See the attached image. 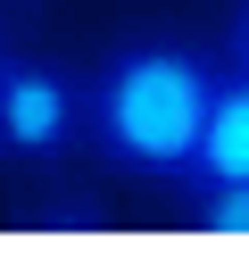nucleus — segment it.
Returning <instances> with one entry per match:
<instances>
[{
	"instance_id": "1",
	"label": "nucleus",
	"mask_w": 249,
	"mask_h": 258,
	"mask_svg": "<svg viewBox=\"0 0 249 258\" xmlns=\"http://www.w3.org/2000/svg\"><path fill=\"white\" fill-rule=\"evenodd\" d=\"M216 75L224 67L208 50L166 42V34L108 50L100 75L83 84V142H92V158L116 167V175H149V183H191Z\"/></svg>"
},
{
	"instance_id": "2",
	"label": "nucleus",
	"mask_w": 249,
	"mask_h": 258,
	"mask_svg": "<svg viewBox=\"0 0 249 258\" xmlns=\"http://www.w3.org/2000/svg\"><path fill=\"white\" fill-rule=\"evenodd\" d=\"M83 142V84L50 58L0 67V158H66Z\"/></svg>"
},
{
	"instance_id": "3",
	"label": "nucleus",
	"mask_w": 249,
	"mask_h": 258,
	"mask_svg": "<svg viewBox=\"0 0 249 258\" xmlns=\"http://www.w3.org/2000/svg\"><path fill=\"white\" fill-rule=\"evenodd\" d=\"M232 175H249V67L216 75V100H208V134H199V167L191 183H232Z\"/></svg>"
},
{
	"instance_id": "4",
	"label": "nucleus",
	"mask_w": 249,
	"mask_h": 258,
	"mask_svg": "<svg viewBox=\"0 0 249 258\" xmlns=\"http://www.w3.org/2000/svg\"><path fill=\"white\" fill-rule=\"evenodd\" d=\"M191 233L216 250H249V175L232 183H191Z\"/></svg>"
},
{
	"instance_id": "5",
	"label": "nucleus",
	"mask_w": 249,
	"mask_h": 258,
	"mask_svg": "<svg viewBox=\"0 0 249 258\" xmlns=\"http://www.w3.org/2000/svg\"><path fill=\"white\" fill-rule=\"evenodd\" d=\"M33 233H100V208L92 200H50L42 217H33Z\"/></svg>"
},
{
	"instance_id": "6",
	"label": "nucleus",
	"mask_w": 249,
	"mask_h": 258,
	"mask_svg": "<svg viewBox=\"0 0 249 258\" xmlns=\"http://www.w3.org/2000/svg\"><path fill=\"white\" fill-rule=\"evenodd\" d=\"M224 58L249 67V0H232V25H224Z\"/></svg>"
},
{
	"instance_id": "7",
	"label": "nucleus",
	"mask_w": 249,
	"mask_h": 258,
	"mask_svg": "<svg viewBox=\"0 0 249 258\" xmlns=\"http://www.w3.org/2000/svg\"><path fill=\"white\" fill-rule=\"evenodd\" d=\"M0 67H9V58H0Z\"/></svg>"
}]
</instances>
